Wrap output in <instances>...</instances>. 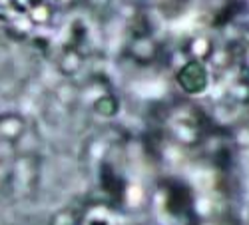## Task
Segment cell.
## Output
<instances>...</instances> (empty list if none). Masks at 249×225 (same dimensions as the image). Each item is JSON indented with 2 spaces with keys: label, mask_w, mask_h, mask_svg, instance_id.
<instances>
[{
  "label": "cell",
  "mask_w": 249,
  "mask_h": 225,
  "mask_svg": "<svg viewBox=\"0 0 249 225\" xmlns=\"http://www.w3.org/2000/svg\"><path fill=\"white\" fill-rule=\"evenodd\" d=\"M26 130V121L20 114H4L0 116V138L10 141V144H16V141L24 136Z\"/></svg>",
  "instance_id": "obj_1"
},
{
  "label": "cell",
  "mask_w": 249,
  "mask_h": 225,
  "mask_svg": "<svg viewBox=\"0 0 249 225\" xmlns=\"http://www.w3.org/2000/svg\"><path fill=\"white\" fill-rule=\"evenodd\" d=\"M179 84L188 92H201L207 84V74L201 64L192 62L179 72Z\"/></svg>",
  "instance_id": "obj_2"
},
{
  "label": "cell",
  "mask_w": 249,
  "mask_h": 225,
  "mask_svg": "<svg viewBox=\"0 0 249 225\" xmlns=\"http://www.w3.org/2000/svg\"><path fill=\"white\" fill-rule=\"evenodd\" d=\"M94 110L100 116H114L118 112V102L114 96H100L98 102L94 104Z\"/></svg>",
  "instance_id": "obj_3"
}]
</instances>
